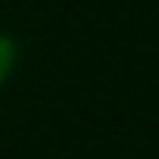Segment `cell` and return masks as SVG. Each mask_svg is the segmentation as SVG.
<instances>
[{"instance_id":"obj_1","label":"cell","mask_w":159,"mask_h":159,"mask_svg":"<svg viewBox=\"0 0 159 159\" xmlns=\"http://www.w3.org/2000/svg\"><path fill=\"white\" fill-rule=\"evenodd\" d=\"M14 59H17V48L7 35H0V83L7 80V73L14 69Z\"/></svg>"}]
</instances>
